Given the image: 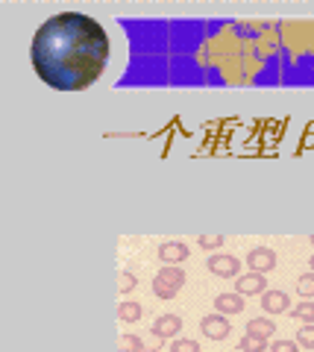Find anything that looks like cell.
I'll list each match as a JSON object with an SVG mask.
<instances>
[{
    "label": "cell",
    "mask_w": 314,
    "mask_h": 352,
    "mask_svg": "<svg viewBox=\"0 0 314 352\" xmlns=\"http://www.w3.org/2000/svg\"><path fill=\"white\" fill-rule=\"evenodd\" d=\"M247 335L253 338H262V340H270L276 335V323L267 320V317H253L250 323H247Z\"/></svg>",
    "instance_id": "cell-11"
},
{
    "label": "cell",
    "mask_w": 314,
    "mask_h": 352,
    "mask_svg": "<svg viewBox=\"0 0 314 352\" xmlns=\"http://www.w3.org/2000/svg\"><path fill=\"white\" fill-rule=\"evenodd\" d=\"M297 294L302 300H314V273H302L297 279Z\"/></svg>",
    "instance_id": "cell-15"
},
{
    "label": "cell",
    "mask_w": 314,
    "mask_h": 352,
    "mask_svg": "<svg viewBox=\"0 0 314 352\" xmlns=\"http://www.w3.org/2000/svg\"><path fill=\"white\" fill-rule=\"evenodd\" d=\"M159 258H161V264H179L182 261H188L191 258V250H188V244H182V241H165V244L159 247Z\"/></svg>",
    "instance_id": "cell-7"
},
{
    "label": "cell",
    "mask_w": 314,
    "mask_h": 352,
    "mask_svg": "<svg viewBox=\"0 0 314 352\" xmlns=\"http://www.w3.org/2000/svg\"><path fill=\"white\" fill-rule=\"evenodd\" d=\"M186 270L177 267V264H165L156 276H153V294L159 296V300H173L179 291H182V285H186Z\"/></svg>",
    "instance_id": "cell-2"
},
{
    "label": "cell",
    "mask_w": 314,
    "mask_h": 352,
    "mask_svg": "<svg viewBox=\"0 0 314 352\" xmlns=\"http://www.w3.org/2000/svg\"><path fill=\"white\" fill-rule=\"evenodd\" d=\"M144 317V305L142 302H133V300H126L117 305V320L121 323H135V320H142Z\"/></svg>",
    "instance_id": "cell-12"
},
{
    "label": "cell",
    "mask_w": 314,
    "mask_h": 352,
    "mask_svg": "<svg viewBox=\"0 0 314 352\" xmlns=\"http://www.w3.org/2000/svg\"><path fill=\"white\" fill-rule=\"evenodd\" d=\"M297 344L302 346V349H314V323L311 326H302V329H297Z\"/></svg>",
    "instance_id": "cell-17"
},
{
    "label": "cell",
    "mask_w": 314,
    "mask_h": 352,
    "mask_svg": "<svg viewBox=\"0 0 314 352\" xmlns=\"http://www.w3.org/2000/svg\"><path fill=\"white\" fill-rule=\"evenodd\" d=\"M241 346L244 352H267V346H270V340H262V338H253V335H244L241 338Z\"/></svg>",
    "instance_id": "cell-16"
},
{
    "label": "cell",
    "mask_w": 314,
    "mask_h": 352,
    "mask_svg": "<svg viewBox=\"0 0 314 352\" xmlns=\"http://www.w3.org/2000/svg\"><path fill=\"white\" fill-rule=\"evenodd\" d=\"M311 244H314V235H311Z\"/></svg>",
    "instance_id": "cell-23"
},
{
    "label": "cell",
    "mask_w": 314,
    "mask_h": 352,
    "mask_svg": "<svg viewBox=\"0 0 314 352\" xmlns=\"http://www.w3.org/2000/svg\"><path fill=\"white\" fill-rule=\"evenodd\" d=\"M223 235H200V241H197V244L203 247V250H221L223 247Z\"/></svg>",
    "instance_id": "cell-21"
},
{
    "label": "cell",
    "mask_w": 314,
    "mask_h": 352,
    "mask_svg": "<svg viewBox=\"0 0 314 352\" xmlns=\"http://www.w3.org/2000/svg\"><path fill=\"white\" fill-rule=\"evenodd\" d=\"M117 352H147V349H144L142 338L133 335V332H126V335L117 338Z\"/></svg>",
    "instance_id": "cell-14"
},
{
    "label": "cell",
    "mask_w": 314,
    "mask_h": 352,
    "mask_svg": "<svg viewBox=\"0 0 314 352\" xmlns=\"http://www.w3.org/2000/svg\"><path fill=\"white\" fill-rule=\"evenodd\" d=\"M262 308L267 314H285V311H291V296L285 294V291H265L262 294Z\"/></svg>",
    "instance_id": "cell-9"
},
{
    "label": "cell",
    "mask_w": 314,
    "mask_h": 352,
    "mask_svg": "<svg viewBox=\"0 0 314 352\" xmlns=\"http://www.w3.org/2000/svg\"><path fill=\"white\" fill-rule=\"evenodd\" d=\"M244 308H247V305H244V296L238 294V291H232V294H218V296H214V311L223 314V317L241 314Z\"/></svg>",
    "instance_id": "cell-8"
},
{
    "label": "cell",
    "mask_w": 314,
    "mask_h": 352,
    "mask_svg": "<svg viewBox=\"0 0 314 352\" xmlns=\"http://www.w3.org/2000/svg\"><path fill=\"white\" fill-rule=\"evenodd\" d=\"M247 264H250L253 273H270L276 267V252L270 247H253L247 252Z\"/></svg>",
    "instance_id": "cell-6"
},
{
    "label": "cell",
    "mask_w": 314,
    "mask_h": 352,
    "mask_svg": "<svg viewBox=\"0 0 314 352\" xmlns=\"http://www.w3.org/2000/svg\"><path fill=\"white\" fill-rule=\"evenodd\" d=\"M179 329H182V317H177V314H161L153 320V335L156 338H177Z\"/></svg>",
    "instance_id": "cell-10"
},
{
    "label": "cell",
    "mask_w": 314,
    "mask_h": 352,
    "mask_svg": "<svg viewBox=\"0 0 314 352\" xmlns=\"http://www.w3.org/2000/svg\"><path fill=\"white\" fill-rule=\"evenodd\" d=\"M229 317H223V314H205L203 320H200V332L203 338H209V340H223V338H229Z\"/></svg>",
    "instance_id": "cell-4"
},
{
    "label": "cell",
    "mask_w": 314,
    "mask_h": 352,
    "mask_svg": "<svg viewBox=\"0 0 314 352\" xmlns=\"http://www.w3.org/2000/svg\"><path fill=\"white\" fill-rule=\"evenodd\" d=\"M235 291L241 296H262L267 291V279L265 273H241V276L235 279Z\"/></svg>",
    "instance_id": "cell-5"
},
{
    "label": "cell",
    "mask_w": 314,
    "mask_h": 352,
    "mask_svg": "<svg viewBox=\"0 0 314 352\" xmlns=\"http://www.w3.org/2000/svg\"><path fill=\"white\" fill-rule=\"evenodd\" d=\"M297 349H300L297 340H270L267 346V352H297Z\"/></svg>",
    "instance_id": "cell-20"
},
{
    "label": "cell",
    "mask_w": 314,
    "mask_h": 352,
    "mask_svg": "<svg viewBox=\"0 0 314 352\" xmlns=\"http://www.w3.org/2000/svg\"><path fill=\"white\" fill-rule=\"evenodd\" d=\"M30 62L45 85L56 91H82L106 71L109 36L91 15L59 12L36 30Z\"/></svg>",
    "instance_id": "cell-1"
},
{
    "label": "cell",
    "mask_w": 314,
    "mask_h": 352,
    "mask_svg": "<svg viewBox=\"0 0 314 352\" xmlns=\"http://www.w3.org/2000/svg\"><path fill=\"white\" fill-rule=\"evenodd\" d=\"M291 317L300 320L302 326H311L314 323V300H302L300 305H294L291 308Z\"/></svg>",
    "instance_id": "cell-13"
},
{
    "label": "cell",
    "mask_w": 314,
    "mask_h": 352,
    "mask_svg": "<svg viewBox=\"0 0 314 352\" xmlns=\"http://www.w3.org/2000/svg\"><path fill=\"white\" fill-rule=\"evenodd\" d=\"M135 285H138V279H135V273H129V270H124L121 276H117V291L121 294H129V291H135Z\"/></svg>",
    "instance_id": "cell-19"
},
{
    "label": "cell",
    "mask_w": 314,
    "mask_h": 352,
    "mask_svg": "<svg viewBox=\"0 0 314 352\" xmlns=\"http://www.w3.org/2000/svg\"><path fill=\"white\" fill-rule=\"evenodd\" d=\"M170 352H200V344L191 340V338H173Z\"/></svg>",
    "instance_id": "cell-18"
},
{
    "label": "cell",
    "mask_w": 314,
    "mask_h": 352,
    "mask_svg": "<svg viewBox=\"0 0 314 352\" xmlns=\"http://www.w3.org/2000/svg\"><path fill=\"white\" fill-rule=\"evenodd\" d=\"M309 264H311V273H314V256H311V258H309Z\"/></svg>",
    "instance_id": "cell-22"
},
{
    "label": "cell",
    "mask_w": 314,
    "mask_h": 352,
    "mask_svg": "<svg viewBox=\"0 0 314 352\" xmlns=\"http://www.w3.org/2000/svg\"><path fill=\"white\" fill-rule=\"evenodd\" d=\"M205 267H209L214 276H221V279H238L241 276V258L229 256V252H218V256H212L209 261H205Z\"/></svg>",
    "instance_id": "cell-3"
}]
</instances>
